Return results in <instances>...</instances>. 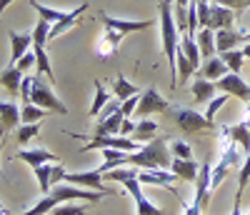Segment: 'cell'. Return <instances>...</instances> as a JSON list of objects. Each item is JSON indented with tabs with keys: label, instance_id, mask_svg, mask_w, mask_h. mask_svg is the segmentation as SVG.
I'll list each match as a JSON object with an SVG mask.
<instances>
[{
	"label": "cell",
	"instance_id": "74e56055",
	"mask_svg": "<svg viewBox=\"0 0 250 215\" xmlns=\"http://www.w3.org/2000/svg\"><path fill=\"white\" fill-rule=\"evenodd\" d=\"M215 3H218V5H225V8H233L235 13L250 8V0H215Z\"/></svg>",
	"mask_w": 250,
	"mask_h": 215
},
{
	"label": "cell",
	"instance_id": "836d02e7",
	"mask_svg": "<svg viewBox=\"0 0 250 215\" xmlns=\"http://www.w3.org/2000/svg\"><path fill=\"white\" fill-rule=\"evenodd\" d=\"M53 215H88L85 208H80V203H62L58 208H53Z\"/></svg>",
	"mask_w": 250,
	"mask_h": 215
},
{
	"label": "cell",
	"instance_id": "7bdbcfd3",
	"mask_svg": "<svg viewBox=\"0 0 250 215\" xmlns=\"http://www.w3.org/2000/svg\"><path fill=\"white\" fill-rule=\"evenodd\" d=\"M135 125H138V123H133L130 118H125V120H123V125H120V135H123V138H130V135H133V130H135Z\"/></svg>",
	"mask_w": 250,
	"mask_h": 215
},
{
	"label": "cell",
	"instance_id": "7c38bea8",
	"mask_svg": "<svg viewBox=\"0 0 250 215\" xmlns=\"http://www.w3.org/2000/svg\"><path fill=\"white\" fill-rule=\"evenodd\" d=\"M8 38H10V48H13V53H10V65H15V63L28 53V48H33V35L8 30Z\"/></svg>",
	"mask_w": 250,
	"mask_h": 215
},
{
	"label": "cell",
	"instance_id": "5b68a950",
	"mask_svg": "<svg viewBox=\"0 0 250 215\" xmlns=\"http://www.w3.org/2000/svg\"><path fill=\"white\" fill-rule=\"evenodd\" d=\"M215 90H220L225 95H233L243 103H250V83H245L240 78V73H228L220 80H215Z\"/></svg>",
	"mask_w": 250,
	"mask_h": 215
},
{
	"label": "cell",
	"instance_id": "cb8c5ba5",
	"mask_svg": "<svg viewBox=\"0 0 250 215\" xmlns=\"http://www.w3.org/2000/svg\"><path fill=\"white\" fill-rule=\"evenodd\" d=\"M230 70H228V65L220 60V58H210V60H205V65H203V78H208V80H220L223 75H228Z\"/></svg>",
	"mask_w": 250,
	"mask_h": 215
},
{
	"label": "cell",
	"instance_id": "9c48e42d",
	"mask_svg": "<svg viewBox=\"0 0 250 215\" xmlns=\"http://www.w3.org/2000/svg\"><path fill=\"white\" fill-rule=\"evenodd\" d=\"M138 180H140V183H148V185H163V188H168L173 195H178V193L170 188V185L178 180V175L170 173V170H140Z\"/></svg>",
	"mask_w": 250,
	"mask_h": 215
},
{
	"label": "cell",
	"instance_id": "3957f363",
	"mask_svg": "<svg viewBox=\"0 0 250 215\" xmlns=\"http://www.w3.org/2000/svg\"><path fill=\"white\" fill-rule=\"evenodd\" d=\"M30 103H35L38 108H45L50 113H60V115H68V108L62 100L55 98L53 88L48 83H43V78L35 75L33 78V90H30Z\"/></svg>",
	"mask_w": 250,
	"mask_h": 215
},
{
	"label": "cell",
	"instance_id": "ba28073f",
	"mask_svg": "<svg viewBox=\"0 0 250 215\" xmlns=\"http://www.w3.org/2000/svg\"><path fill=\"white\" fill-rule=\"evenodd\" d=\"M100 18V23L120 33V35H128V33H138V30H145V28H150L153 25V20H118V18H110L108 13H98Z\"/></svg>",
	"mask_w": 250,
	"mask_h": 215
},
{
	"label": "cell",
	"instance_id": "d590c367",
	"mask_svg": "<svg viewBox=\"0 0 250 215\" xmlns=\"http://www.w3.org/2000/svg\"><path fill=\"white\" fill-rule=\"evenodd\" d=\"M173 18H175V25L183 33H188V8H173Z\"/></svg>",
	"mask_w": 250,
	"mask_h": 215
},
{
	"label": "cell",
	"instance_id": "7402d4cb",
	"mask_svg": "<svg viewBox=\"0 0 250 215\" xmlns=\"http://www.w3.org/2000/svg\"><path fill=\"white\" fill-rule=\"evenodd\" d=\"M195 40H198V45H200V55H203L205 60H210L213 53L218 50V48H215V30L203 28V30L195 35Z\"/></svg>",
	"mask_w": 250,
	"mask_h": 215
},
{
	"label": "cell",
	"instance_id": "9a60e30c",
	"mask_svg": "<svg viewBox=\"0 0 250 215\" xmlns=\"http://www.w3.org/2000/svg\"><path fill=\"white\" fill-rule=\"evenodd\" d=\"M20 83H23V70L18 65H8L3 73H0V85L10 93V98L20 95Z\"/></svg>",
	"mask_w": 250,
	"mask_h": 215
},
{
	"label": "cell",
	"instance_id": "c3c4849f",
	"mask_svg": "<svg viewBox=\"0 0 250 215\" xmlns=\"http://www.w3.org/2000/svg\"><path fill=\"white\" fill-rule=\"evenodd\" d=\"M198 3H213V0H198Z\"/></svg>",
	"mask_w": 250,
	"mask_h": 215
},
{
	"label": "cell",
	"instance_id": "8fae6325",
	"mask_svg": "<svg viewBox=\"0 0 250 215\" xmlns=\"http://www.w3.org/2000/svg\"><path fill=\"white\" fill-rule=\"evenodd\" d=\"M233 20H235V10L233 8H225V5H213L210 8V30H230L233 28Z\"/></svg>",
	"mask_w": 250,
	"mask_h": 215
},
{
	"label": "cell",
	"instance_id": "ac0fdd59",
	"mask_svg": "<svg viewBox=\"0 0 250 215\" xmlns=\"http://www.w3.org/2000/svg\"><path fill=\"white\" fill-rule=\"evenodd\" d=\"M85 10H88V3H83L80 8H73L65 18L60 20V23H53V25H50V40H53V38H58V35H62V33H68V30L75 25V20H78L83 13H85Z\"/></svg>",
	"mask_w": 250,
	"mask_h": 215
},
{
	"label": "cell",
	"instance_id": "4dcf8cb0",
	"mask_svg": "<svg viewBox=\"0 0 250 215\" xmlns=\"http://www.w3.org/2000/svg\"><path fill=\"white\" fill-rule=\"evenodd\" d=\"M178 68H180V83H185V80H190L198 70L193 68V63L190 60H188V55L178 48Z\"/></svg>",
	"mask_w": 250,
	"mask_h": 215
},
{
	"label": "cell",
	"instance_id": "f1b7e54d",
	"mask_svg": "<svg viewBox=\"0 0 250 215\" xmlns=\"http://www.w3.org/2000/svg\"><path fill=\"white\" fill-rule=\"evenodd\" d=\"M108 103H110V93L100 85V80H95V98H93V105H90V115L98 118L100 110H103V108H105Z\"/></svg>",
	"mask_w": 250,
	"mask_h": 215
},
{
	"label": "cell",
	"instance_id": "7dc6e473",
	"mask_svg": "<svg viewBox=\"0 0 250 215\" xmlns=\"http://www.w3.org/2000/svg\"><path fill=\"white\" fill-rule=\"evenodd\" d=\"M0 215H8V210H5V205L0 203Z\"/></svg>",
	"mask_w": 250,
	"mask_h": 215
},
{
	"label": "cell",
	"instance_id": "8d00e7d4",
	"mask_svg": "<svg viewBox=\"0 0 250 215\" xmlns=\"http://www.w3.org/2000/svg\"><path fill=\"white\" fill-rule=\"evenodd\" d=\"M248 180H250V153L245 155V163H243V168H240V178H238V190H245Z\"/></svg>",
	"mask_w": 250,
	"mask_h": 215
},
{
	"label": "cell",
	"instance_id": "f6af8a7d",
	"mask_svg": "<svg viewBox=\"0 0 250 215\" xmlns=\"http://www.w3.org/2000/svg\"><path fill=\"white\" fill-rule=\"evenodd\" d=\"M188 3L190 0H175V8H188Z\"/></svg>",
	"mask_w": 250,
	"mask_h": 215
},
{
	"label": "cell",
	"instance_id": "2e32d148",
	"mask_svg": "<svg viewBox=\"0 0 250 215\" xmlns=\"http://www.w3.org/2000/svg\"><path fill=\"white\" fill-rule=\"evenodd\" d=\"M170 173H175V175H178V180H188V183H193V180H198L200 165H198L195 160H180V158H173Z\"/></svg>",
	"mask_w": 250,
	"mask_h": 215
},
{
	"label": "cell",
	"instance_id": "44dd1931",
	"mask_svg": "<svg viewBox=\"0 0 250 215\" xmlns=\"http://www.w3.org/2000/svg\"><path fill=\"white\" fill-rule=\"evenodd\" d=\"M18 123H20V108L13 100L8 103L0 100V128L10 130V128H18Z\"/></svg>",
	"mask_w": 250,
	"mask_h": 215
},
{
	"label": "cell",
	"instance_id": "30bf717a",
	"mask_svg": "<svg viewBox=\"0 0 250 215\" xmlns=\"http://www.w3.org/2000/svg\"><path fill=\"white\" fill-rule=\"evenodd\" d=\"M15 160H23L28 163L30 168H38V165H45V163H60L50 150L45 148H30V150H20V153H15Z\"/></svg>",
	"mask_w": 250,
	"mask_h": 215
},
{
	"label": "cell",
	"instance_id": "d6986e66",
	"mask_svg": "<svg viewBox=\"0 0 250 215\" xmlns=\"http://www.w3.org/2000/svg\"><path fill=\"white\" fill-rule=\"evenodd\" d=\"M135 143H140V145H145V143H150V140H155L158 138V125L150 120V118H143L138 125H135V130H133V135H130Z\"/></svg>",
	"mask_w": 250,
	"mask_h": 215
},
{
	"label": "cell",
	"instance_id": "603a6c76",
	"mask_svg": "<svg viewBox=\"0 0 250 215\" xmlns=\"http://www.w3.org/2000/svg\"><path fill=\"white\" fill-rule=\"evenodd\" d=\"M50 110H45V108H38L35 103H25L23 108H20V123L23 125H30V123H40V120H45Z\"/></svg>",
	"mask_w": 250,
	"mask_h": 215
},
{
	"label": "cell",
	"instance_id": "8992f818",
	"mask_svg": "<svg viewBox=\"0 0 250 215\" xmlns=\"http://www.w3.org/2000/svg\"><path fill=\"white\" fill-rule=\"evenodd\" d=\"M168 108H170V103L165 100L155 88H145V93H143L140 100H138L135 113H138L140 120H143V118H150V115H155V113H165Z\"/></svg>",
	"mask_w": 250,
	"mask_h": 215
},
{
	"label": "cell",
	"instance_id": "1f68e13d",
	"mask_svg": "<svg viewBox=\"0 0 250 215\" xmlns=\"http://www.w3.org/2000/svg\"><path fill=\"white\" fill-rule=\"evenodd\" d=\"M170 153H173V158H180V160H193L190 145H188L185 140H173L170 143Z\"/></svg>",
	"mask_w": 250,
	"mask_h": 215
},
{
	"label": "cell",
	"instance_id": "e0dca14e",
	"mask_svg": "<svg viewBox=\"0 0 250 215\" xmlns=\"http://www.w3.org/2000/svg\"><path fill=\"white\" fill-rule=\"evenodd\" d=\"M190 93L198 103H210L213 95H215V83L203 78V75H195V80L190 83Z\"/></svg>",
	"mask_w": 250,
	"mask_h": 215
},
{
	"label": "cell",
	"instance_id": "277c9868",
	"mask_svg": "<svg viewBox=\"0 0 250 215\" xmlns=\"http://www.w3.org/2000/svg\"><path fill=\"white\" fill-rule=\"evenodd\" d=\"M173 118L180 125L183 133H200V130H213L215 128L205 115H200L198 110H193V108H183V105L173 110Z\"/></svg>",
	"mask_w": 250,
	"mask_h": 215
},
{
	"label": "cell",
	"instance_id": "83f0119b",
	"mask_svg": "<svg viewBox=\"0 0 250 215\" xmlns=\"http://www.w3.org/2000/svg\"><path fill=\"white\" fill-rule=\"evenodd\" d=\"M113 95L118 98V100H128V98H133V95H138V88H135V85H130L128 80H125L123 75L120 78H115L113 80Z\"/></svg>",
	"mask_w": 250,
	"mask_h": 215
},
{
	"label": "cell",
	"instance_id": "7a4b0ae2",
	"mask_svg": "<svg viewBox=\"0 0 250 215\" xmlns=\"http://www.w3.org/2000/svg\"><path fill=\"white\" fill-rule=\"evenodd\" d=\"M140 168H120V170H110V173H105L103 178H108V180H115V183H123L125 190L133 195L135 200V208H138V215H163L160 208H155L148 198L143 195V190H140Z\"/></svg>",
	"mask_w": 250,
	"mask_h": 215
},
{
	"label": "cell",
	"instance_id": "6da1fadb",
	"mask_svg": "<svg viewBox=\"0 0 250 215\" xmlns=\"http://www.w3.org/2000/svg\"><path fill=\"white\" fill-rule=\"evenodd\" d=\"M160 40H163V50L168 58V68H170V88H178V48H180V30L175 25L173 18V3L170 0H160Z\"/></svg>",
	"mask_w": 250,
	"mask_h": 215
},
{
	"label": "cell",
	"instance_id": "4316f807",
	"mask_svg": "<svg viewBox=\"0 0 250 215\" xmlns=\"http://www.w3.org/2000/svg\"><path fill=\"white\" fill-rule=\"evenodd\" d=\"M220 60L228 65V70H230V73H240L243 65H245L243 50H223V53H220Z\"/></svg>",
	"mask_w": 250,
	"mask_h": 215
},
{
	"label": "cell",
	"instance_id": "60d3db41",
	"mask_svg": "<svg viewBox=\"0 0 250 215\" xmlns=\"http://www.w3.org/2000/svg\"><path fill=\"white\" fill-rule=\"evenodd\" d=\"M120 105H123V100H113V103H108L105 108L100 110V118L98 120H105V118H110V115H115L118 110H120Z\"/></svg>",
	"mask_w": 250,
	"mask_h": 215
},
{
	"label": "cell",
	"instance_id": "52a82bcc",
	"mask_svg": "<svg viewBox=\"0 0 250 215\" xmlns=\"http://www.w3.org/2000/svg\"><path fill=\"white\" fill-rule=\"evenodd\" d=\"M62 183L68 185H80V188H88V190H98V193H110L108 188H103V170H88V173H65L62 175Z\"/></svg>",
	"mask_w": 250,
	"mask_h": 215
},
{
	"label": "cell",
	"instance_id": "b9f144b4",
	"mask_svg": "<svg viewBox=\"0 0 250 215\" xmlns=\"http://www.w3.org/2000/svg\"><path fill=\"white\" fill-rule=\"evenodd\" d=\"M15 65H18L20 70H23V73H25L28 68H33V65H35V53H25L23 58H20V60L15 63Z\"/></svg>",
	"mask_w": 250,
	"mask_h": 215
},
{
	"label": "cell",
	"instance_id": "484cf974",
	"mask_svg": "<svg viewBox=\"0 0 250 215\" xmlns=\"http://www.w3.org/2000/svg\"><path fill=\"white\" fill-rule=\"evenodd\" d=\"M30 8H35L38 18H43V20H48L50 25H53V23H60V20H62V18L68 15L65 10H58V8H48V5H40L38 0H30Z\"/></svg>",
	"mask_w": 250,
	"mask_h": 215
},
{
	"label": "cell",
	"instance_id": "ab89813d",
	"mask_svg": "<svg viewBox=\"0 0 250 215\" xmlns=\"http://www.w3.org/2000/svg\"><path fill=\"white\" fill-rule=\"evenodd\" d=\"M138 100H140V95H133V98H128L123 105H120V113L125 115V118H130L133 113H135V108H138Z\"/></svg>",
	"mask_w": 250,
	"mask_h": 215
},
{
	"label": "cell",
	"instance_id": "f35d334b",
	"mask_svg": "<svg viewBox=\"0 0 250 215\" xmlns=\"http://www.w3.org/2000/svg\"><path fill=\"white\" fill-rule=\"evenodd\" d=\"M33 78L35 75H28L23 78V83H20V98H23V105L30 103V90H33Z\"/></svg>",
	"mask_w": 250,
	"mask_h": 215
},
{
	"label": "cell",
	"instance_id": "f546056e",
	"mask_svg": "<svg viewBox=\"0 0 250 215\" xmlns=\"http://www.w3.org/2000/svg\"><path fill=\"white\" fill-rule=\"evenodd\" d=\"M38 135H40V123H30V125L18 128L15 140H18L20 145H25V143H30V140H33V138H38Z\"/></svg>",
	"mask_w": 250,
	"mask_h": 215
},
{
	"label": "cell",
	"instance_id": "d6a6232c",
	"mask_svg": "<svg viewBox=\"0 0 250 215\" xmlns=\"http://www.w3.org/2000/svg\"><path fill=\"white\" fill-rule=\"evenodd\" d=\"M225 103H228V95H225V93H220L218 98H213L210 103H208V110H205V118L210 120L213 125H215V115H218V110H220V108H223Z\"/></svg>",
	"mask_w": 250,
	"mask_h": 215
},
{
	"label": "cell",
	"instance_id": "ee69618b",
	"mask_svg": "<svg viewBox=\"0 0 250 215\" xmlns=\"http://www.w3.org/2000/svg\"><path fill=\"white\" fill-rule=\"evenodd\" d=\"M5 128H0V148H3V138H5ZM0 178H5V173H3V168H0Z\"/></svg>",
	"mask_w": 250,
	"mask_h": 215
},
{
	"label": "cell",
	"instance_id": "4fadbf2b",
	"mask_svg": "<svg viewBox=\"0 0 250 215\" xmlns=\"http://www.w3.org/2000/svg\"><path fill=\"white\" fill-rule=\"evenodd\" d=\"M123 38H125V35H120V33L105 28V30H103V35H100V40H98V55H100V58H113V55L118 53V48H120Z\"/></svg>",
	"mask_w": 250,
	"mask_h": 215
},
{
	"label": "cell",
	"instance_id": "ffe728a7",
	"mask_svg": "<svg viewBox=\"0 0 250 215\" xmlns=\"http://www.w3.org/2000/svg\"><path fill=\"white\" fill-rule=\"evenodd\" d=\"M180 50L188 55V60L193 63V68H195V70H200V45H198L195 35L183 33V35H180Z\"/></svg>",
	"mask_w": 250,
	"mask_h": 215
},
{
	"label": "cell",
	"instance_id": "d4e9b609",
	"mask_svg": "<svg viewBox=\"0 0 250 215\" xmlns=\"http://www.w3.org/2000/svg\"><path fill=\"white\" fill-rule=\"evenodd\" d=\"M53 165L55 163H45V165L33 168V173H35V178L40 183V193H43V195H48V193L53 190Z\"/></svg>",
	"mask_w": 250,
	"mask_h": 215
},
{
	"label": "cell",
	"instance_id": "bcb514c9",
	"mask_svg": "<svg viewBox=\"0 0 250 215\" xmlns=\"http://www.w3.org/2000/svg\"><path fill=\"white\" fill-rule=\"evenodd\" d=\"M243 55H245V60H250V43H245V48H243Z\"/></svg>",
	"mask_w": 250,
	"mask_h": 215
},
{
	"label": "cell",
	"instance_id": "e575fe53",
	"mask_svg": "<svg viewBox=\"0 0 250 215\" xmlns=\"http://www.w3.org/2000/svg\"><path fill=\"white\" fill-rule=\"evenodd\" d=\"M210 8H213V3H198V25L200 28H210Z\"/></svg>",
	"mask_w": 250,
	"mask_h": 215
},
{
	"label": "cell",
	"instance_id": "5bb4252c",
	"mask_svg": "<svg viewBox=\"0 0 250 215\" xmlns=\"http://www.w3.org/2000/svg\"><path fill=\"white\" fill-rule=\"evenodd\" d=\"M125 115L118 110L115 115L105 118V120H98L95 128H93V135L90 138H105V135H120V125H123Z\"/></svg>",
	"mask_w": 250,
	"mask_h": 215
}]
</instances>
